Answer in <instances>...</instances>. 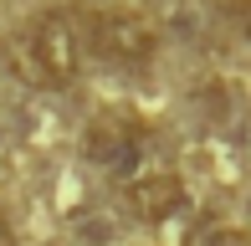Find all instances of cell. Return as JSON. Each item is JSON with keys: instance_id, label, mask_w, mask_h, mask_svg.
I'll use <instances>...</instances> for the list:
<instances>
[{"instance_id": "cell-7", "label": "cell", "mask_w": 251, "mask_h": 246, "mask_svg": "<svg viewBox=\"0 0 251 246\" xmlns=\"http://www.w3.org/2000/svg\"><path fill=\"white\" fill-rule=\"evenodd\" d=\"M10 241V226H5V216H0V246H5Z\"/></svg>"}, {"instance_id": "cell-1", "label": "cell", "mask_w": 251, "mask_h": 246, "mask_svg": "<svg viewBox=\"0 0 251 246\" xmlns=\"http://www.w3.org/2000/svg\"><path fill=\"white\" fill-rule=\"evenodd\" d=\"M26 57H31V72L47 87H72L77 72H82V41H77L72 21L56 16V10L36 16L26 31Z\"/></svg>"}, {"instance_id": "cell-5", "label": "cell", "mask_w": 251, "mask_h": 246, "mask_svg": "<svg viewBox=\"0 0 251 246\" xmlns=\"http://www.w3.org/2000/svg\"><path fill=\"white\" fill-rule=\"evenodd\" d=\"M190 246H251L246 231H236V226H205Z\"/></svg>"}, {"instance_id": "cell-4", "label": "cell", "mask_w": 251, "mask_h": 246, "mask_svg": "<svg viewBox=\"0 0 251 246\" xmlns=\"http://www.w3.org/2000/svg\"><path fill=\"white\" fill-rule=\"evenodd\" d=\"M123 195H128V210L139 221H149V226H164L169 216H179V210L190 205L185 180H179L175 170H144L139 180L123 185Z\"/></svg>"}, {"instance_id": "cell-2", "label": "cell", "mask_w": 251, "mask_h": 246, "mask_svg": "<svg viewBox=\"0 0 251 246\" xmlns=\"http://www.w3.org/2000/svg\"><path fill=\"white\" fill-rule=\"evenodd\" d=\"M93 31V47L102 51L108 62H123V67H144L159 57V26L139 10H98L87 21Z\"/></svg>"}, {"instance_id": "cell-3", "label": "cell", "mask_w": 251, "mask_h": 246, "mask_svg": "<svg viewBox=\"0 0 251 246\" xmlns=\"http://www.w3.org/2000/svg\"><path fill=\"white\" fill-rule=\"evenodd\" d=\"M82 159L108 170V174H118L128 185V180L144 174V133L133 123H123V118H98L82 133Z\"/></svg>"}, {"instance_id": "cell-6", "label": "cell", "mask_w": 251, "mask_h": 246, "mask_svg": "<svg viewBox=\"0 0 251 246\" xmlns=\"http://www.w3.org/2000/svg\"><path fill=\"white\" fill-rule=\"evenodd\" d=\"M241 26H246V36H251V0L241 5Z\"/></svg>"}]
</instances>
